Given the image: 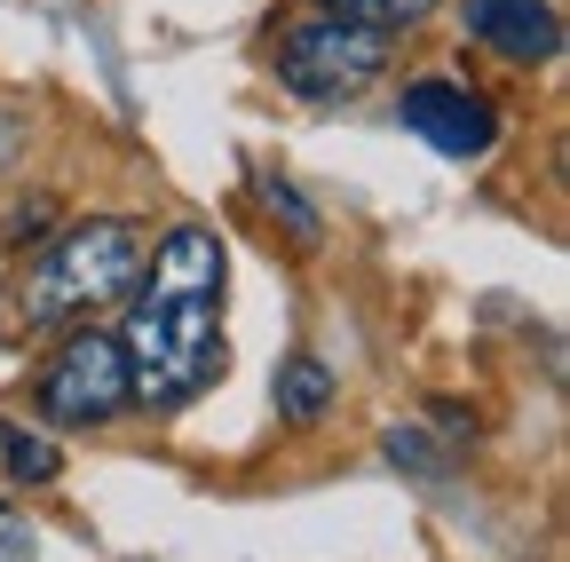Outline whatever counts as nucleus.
<instances>
[{"label":"nucleus","instance_id":"f257e3e1","mask_svg":"<svg viewBox=\"0 0 570 562\" xmlns=\"http://www.w3.org/2000/svg\"><path fill=\"white\" fill-rule=\"evenodd\" d=\"M223 238L206 223H175L151 254V277L127 309V365L151 404H183L223 373Z\"/></svg>","mask_w":570,"mask_h":562},{"label":"nucleus","instance_id":"f03ea898","mask_svg":"<svg viewBox=\"0 0 570 562\" xmlns=\"http://www.w3.org/2000/svg\"><path fill=\"white\" fill-rule=\"evenodd\" d=\"M142 230L127 215H88V223H71L56 230L32 269L17 277V317L24 333H48V325H71V317H88L104 302H119L135 277H142Z\"/></svg>","mask_w":570,"mask_h":562},{"label":"nucleus","instance_id":"7ed1b4c3","mask_svg":"<svg viewBox=\"0 0 570 562\" xmlns=\"http://www.w3.org/2000/svg\"><path fill=\"white\" fill-rule=\"evenodd\" d=\"M389 63V32L381 24H356L341 9L302 17L294 32L277 40V80L294 88L302 103H341V96H365Z\"/></svg>","mask_w":570,"mask_h":562},{"label":"nucleus","instance_id":"20e7f679","mask_svg":"<svg viewBox=\"0 0 570 562\" xmlns=\"http://www.w3.org/2000/svg\"><path fill=\"white\" fill-rule=\"evenodd\" d=\"M127 396H135V365H127V341L111 333H71L56 365L40 373V404L56 428H104L127 412Z\"/></svg>","mask_w":570,"mask_h":562},{"label":"nucleus","instance_id":"39448f33","mask_svg":"<svg viewBox=\"0 0 570 562\" xmlns=\"http://www.w3.org/2000/svg\"><path fill=\"white\" fill-rule=\"evenodd\" d=\"M396 119H404V135H420V144L444 151V159H483L491 135H499L491 103L475 88H460V80H412L404 103H396Z\"/></svg>","mask_w":570,"mask_h":562},{"label":"nucleus","instance_id":"423d86ee","mask_svg":"<svg viewBox=\"0 0 570 562\" xmlns=\"http://www.w3.org/2000/svg\"><path fill=\"white\" fill-rule=\"evenodd\" d=\"M468 40H483L508 63H554L562 17L547 9V0H468Z\"/></svg>","mask_w":570,"mask_h":562},{"label":"nucleus","instance_id":"0eeeda50","mask_svg":"<svg viewBox=\"0 0 570 562\" xmlns=\"http://www.w3.org/2000/svg\"><path fill=\"white\" fill-rule=\"evenodd\" d=\"M325 404H333V373L317 357H285L277 365V412L285 420H317Z\"/></svg>","mask_w":570,"mask_h":562},{"label":"nucleus","instance_id":"6e6552de","mask_svg":"<svg viewBox=\"0 0 570 562\" xmlns=\"http://www.w3.org/2000/svg\"><path fill=\"white\" fill-rule=\"evenodd\" d=\"M0 460H9V475L17 483H48L63 460H56V444L48 436H32V428H0Z\"/></svg>","mask_w":570,"mask_h":562},{"label":"nucleus","instance_id":"1a4fd4ad","mask_svg":"<svg viewBox=\"0 0 570 562\" xmlns=\"http://www.w3.org/2000/svg\"><path fill=\"white\" fill-rule=\"evenodd\" d=\"M333 9L356 17V24H381V32H389V24H420L428 9H444V0H333Z\"/></svg>","mask_w":570,"mask_h":562},{"label":"nucleus","instance_id":"9d476101","mask_svg":"<svg viewBox=\"0 0 570 562\" xmlns=\"http://www.w3.org/2000/svg\"><path fill=\"white\" fill-rule=\"evenodd\" d=\"M262 198H269V215L294 223V238H317V215H309V198H302L294 183H262Z\"/></svg>","mask_w":570,"mask_h":562},{"label":"nucleus","instance_id":"9b49d317","mask_svg":"<svg viewBox=\"0 0 570 562\" xmlns=\"http://www.w3.org/2000/svg\"><path fill=\"white\" fill-rule=\"evenodd\" d=\"M40 554V539H32V523L24 515H9V507H0V562H32Z\"/></svg>","mask_w":570,"mask_h":562}]
</instances>
